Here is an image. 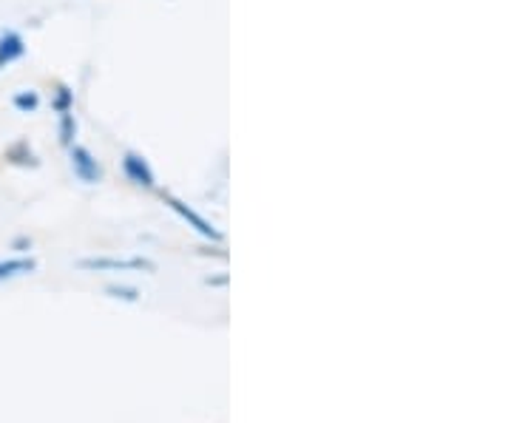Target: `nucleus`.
Wrapping results in <instances>:
<instances>
[{
	"instance_id": "6",
	"label": "nucleus",
	"mask_w": 511,
	"mask_h": 423,
	"mask_svg": "<svg viewBox=\"0 0 511 423\" xmlns=\"http://www.w3.org/2000/svg\"><path fill=\"white\" fill-rule=\"evenodd\" d=\"M37 267L34 259H9V262H0V282L4 279H14V276H24V273H32Z\"/></svg>"
},
{
	"instance_id": "2",
	"label": "nucleus",
	"mask_w": 511,
	"mask_h": 423,
	"mask_svg": "<svg viewBox=\"0 0 511 423\" xmlns=\"http://www.w3.org/2000/svg\"><path fill=\"white\" fill-rule=\"evenodd\" d=\"M80 270H145V273H154L157 264L148 262V259H80L77 262Z\"/></svg>"
},
{
	"instance_id": "3",
	"label": "nucleus",
	"mask_w": 511,
	"mask_h": 423,
	"mask_svg": "<svg viewBox=\"0 0 511 423\" xmlns=\"http://www.w3.org/2000/svg\"><path fill=\"white\" fill-rule=\"evenodd\" d=\"M165 202L170 205V210H177V214H179L188 225H194L197 234H202V236H207V239H213V242H222V234H219V230L213 227L210 222H205L199 214H194V210H190L185 202H179L177 197H170V194H165Z\"/></svg>"
},
{
	"instance_id": "8",
	"label": "nucleus",
	"mask_w": 511,
	"mask_h": 423,
	"mask_svg": "<svg viewBox=\"0 0 511 423\" xmlns=\"http://www.w3.org/2000/svg\"><path fill=\"white\" fill-rule=\"evenodd\" d=\"M74 131H77L74 114H72V111H63V114H60V137H63V145H72Z\"/></svg>"
},
{
	"instance_id": "7",
	"label": "nucleus",
	"mask_w": 511,
	"mask_h": 423,
	"mask_svg": "<svg viewBox=\"0 0 511 423\" xmlns=\"http://www.w3.org/2000/svg\"><path fill=\"white\" fill-rule=\"evenodd\" d=\"M12 102H14V109H17V111L29 114V111H34L37 105H40V97H37V91H32V89H29V91H17Z\"/></svg>"
},
{
	"instance_id": "1",
	"label": "nucleus",
	"mask_w": 511,
	"mask_h": 423,
	"mask_svg": "<svg viewBox=\"0 0 511 423\" xmlns=\"http://www.w3.org/2000/svg\"><path fill=\"white\" fill-rule=\"evenodd\" d=\"M72 171L80 182L85 185H94L102 179V168L100 162L92 157L89 148H82V145H72Z\"/></svg>"
},
{
	"instance_id": "4",
	"label": "nucleus",
	"mask_w": 511,
	"mask_h": 423,
	"mask_svg": "<svg viewBox=\"0 0 511 423\" xmlns=\"http://www.w3.org/2000/svg\"><path fill=\"white\" fill-rule=\"evenodd\" d=\"M122 171H125V177L131 179L134 185H140V187H154V171L148 168V162H145L140 154L128 151V154L122 157Z\"/></svg>"
},
{
	"instance_id": "5",
	"label": "nucleus",
	"mask_w": 511,
	"mask_h": 423,
	"mask_svg": "<svg viewBox=\"0 0 511 423\" xmlns=\"http://www.w3.org/2000/svg\"><path fill=\"white\" fill-rule=\"evenodd\" d=\"M26 46H24V37L17 32H4L0 34V69L12 66L17 57H24Z\"/></svg>"
},
{
	"instance_id": "9",
	"label": "nucleus",
	"mask_w": 511,
	"mask_h": 423,
	"mask_svg": "<svg viewBox=\"0 0 511 423\" xmlns=\"http://www.w3.org/2000/svg\"><path fill=\"white\" fill-rule=\"evenodd\" d=\"M105 293L109 295H114V299H122V302H137L140 299V293L134 290V287H105Z\"/></svg>"
}]
</instances>
